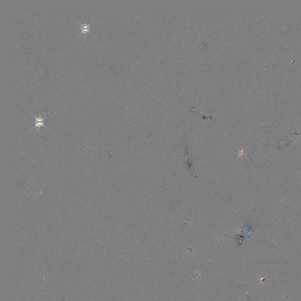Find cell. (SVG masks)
<instances>
[{"label":"cell","instance_id":"6da1fadb","mask_svg":"<svg viewBox=\"0 0 301 301\" xmlns=\"http://www.w3.org/2000/svg\"><path fill=\"white\" fill-rule=\"evenodd\" d=\"M31 114L32 115V116L35 118L36 119V125L35 127H33L32 128L31 130H32L33 129L36 128H39L41 127H45V125H44V118H43L41 115L40 114L38 116H35L34 115L32 114V113H31Z\"/></svg>","mask_w":301,"mask_h":301},{"label":"cell","instance_id":"7a4b0ae2","mask_svg":"<svg viewBox=\"0 0 301 301\" xmlns=\"http://www.w3.org/2000/svg\"><path fill=\"white\" fill-rule=\"evenodd\" d=\"M79 24L81 25V33H79L78 34V36H80L81 34H86L87 32H89L90 31V30L91 29V25L94 23V22H91L90 24H87V23H82L81 22H79Z\"/></svg>","mask_w":301,"mask_h":301}]
</instances>
